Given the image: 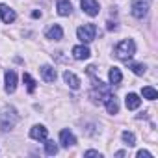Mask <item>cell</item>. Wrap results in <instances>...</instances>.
Listing matches in <instances>:
<instances>
[{
  "label": "cell",
  "instance_id": "obj_1",
  "mask_svg": "<svg viewBox=\"0 0 158 158\" xmlns=\"http://www.w3.org/2000/svg\"><path fill=\"white\" fill-rule=\"evenodd\" d=\"M19 121V114L15 108H4L2 112H0V132H8L11 130Z\"/></svg>",
  "mask_w": 158,
  "mask_h": 158
},
{
  "label": "cell",
  "instance_id": "obj_2",
  "mask_svg": "<svg viewBox=\"0 0 158 158\" xmlns=\"http://www.w3.org/2000/svg\"><path fill=\"white\" fill-rule=\"evenodd\" d=\"M136 54V45L132 39H123L117 47H115V56L123 61H128L132 56Z\"/></svg>",
  "mask_w": 158,
  "mask_h": 158
},
{
  "label": "cell",
  "instance_id": "obj_3",
  "mask_svg": "<svg viewBox=\"0 0 158 158\" xmlns=\"http://www.w3.org/2000/svg\"><path fill=\"white\" fill-rule=\"evenodd\" d=\"M93 91L89 93V97H91V101L95 102V104H102L104 101H106V97L110 95V86H106V84H102L101 80H95L93 78Z\"/></svg>",
  "mask_w": 158,
  "mask_h": 158
},
{
  "label": "cell",
  "instance_id": "obj_4",
  "mask_svg": "<svg viewBox=\"0 0 158 158\" xmlns=\"http://www.w3.org/2000/svg\"><path fill=\"white\" fill-rule=\"evenodd\" d=\"M76 35H78V39H80L82 43H89L97 35V26L93 23H88V24H84V26H80L76 30Z\"/></svg>",
  "mask_w": 158,
  "mask_h": 158
},
{
  "label": "cell",
  "instance_id": "obj_5",
  "mask_svg": "<svg viewBox=\"0 0 158 158\" xmlns=\"http://www.w3.org/2000/svg\"><path fill=\"white\" fill-rule=\"evenodd\" d=\"M130 10H132V15L136 19H143L147 15V11H149V2L147 0H134Z\"/></svg>",
  "mask_w": 158,
  "mask_h": 158
},
{
  "label": "cell",
  "instance_id": "obj_6",
  "mask_svg": "<svg viewBox=\"0 0 158 158\" xmlns=\"http://www.w3.org/2000/svg\"><path fill=\"white\" fill-rule=\"evenodd\" d=\"M80 6H82V10L89 17L99 15V2H97V0H80Z\"/></svg>",
  "mask_w": 158,
  "mask_h": 158
},
{
  "label": "cell",
  "instance_id": "obj_7",
  "mask_svg": "<svg viewBox=\"0 0 158 158\" xmlns=\"http://www.w3.org/2000/svg\"><path fill=\"white\" fill-rule=\"evenodd\" d=\"M0 19H2L6 24H10V23H13V21L17 19V15H15V11H13L11 8H8L6 4H0Z\"/></svg>",
  "mask_w": 158,
  "mask_h": 158
},
{
  "label": "cell",
  "instance_id": "obj_8",
  "mask_svg": "<svg viewBox=\"0 0 158 158\" xmlns=\"http://www.w3.org/2000/svg\"><path fill=\"white\" fill-rule=\"evenodd\" d=\"M4 78H6V91L13 93L17 89V74H15V71H6Z\"/></svg>",
  "mask_w": 158,
  "mask_h": 158
},
{
  "label": "cell",
  "instance_id": "obj_9",
  "mask_svg": "<svg viewBox=\"0 0 158 158\" xmlns=\"http://www.w3.org/2000/svg\"><path fill=\"white\" fill-rule=\"evenodd\" d=\"M63 80H65V84L71 89H78V88H80V78H78L74 73H71V71H65L63 73Z\"/></svg>",
  "mask_w": 158,
  "mask_h": 158
},
{
  "label": "cell",
  "instance_id": "obj_10",
  "mask_svg": "<svg viewBox=\"0 0 158 158\" xmlns=\"http://www.w3.org/2000/svg\"><path fill=\"white\" fill-rule=\"evenodd\" d=\"M45 35H47V39H50V41H60V39L63 37V30H61L60 24H52V26L45 32Z\"/></svg>",
  "mask_w": 158,
  "mask_h": 158
},
{
  "label": "cell",
  "instance_id": "obj_11",
  "mask_svg": "<svg viewBox=\"0 0 158 158\" xmlns=\"http://www.w3.org/2000/svg\"><path fill=\"white\" fill-rule=\"evenodd\" d=\"M91 56V50L86 47V45H78L73 48V58L74 60H88Z\"/></svg>",
  "mask_w": 158,
  "mask_h": 158
},
{
  "label": "cell",
  "instance_id": "obj_12",
  "mask_svg": "<svg viewBox=\"0 0 158 158\" xmlns=\"http://www.w3.org/2000/svg\"><path fill=\"white\" fill-rule=\"evenodd\" d=\"M41 76H43V80L45 82H48V84H52L54 80H56V69L54 67H50V65H43L41 67Z\"/></svg>",
  "mask_w": 158,
  "mask_h": 158
},
{
  "label": "cell",
  "instance_id": "obj_13",
  "mask_svg": "<svg viewBox=\"0 0 158 158\" xmlns=\"http://www.w3.org/2000/svg\"><path fill=\"white\" fill-rule=\"evenodd\" d=\"M30 138H32V139H37V141L47 139V128H45L43 125H35V127H32V130H30Z\"/></svg>",
  "mask_w": 158,
  "mask_h": 158
},
{
  "label": "cell",
  "instance_id": "obj_14",
  "mask_svg": "<svg viewBox=\"0 0 158 158\" xmlns=\"http://www.w3.org/2000/svg\"><path fill=\"white\" fill-rule=\"evenodd\" d=\"M60 141H61V145H63V147H73V145L76 143V138L73 136V132H71V130H67V128H65V130H61V132H60Z\"/></svg>",
  "mask_w": 158,
  "mask_h": 158
},
{
  "label": "cell",
  "instance_id": "obj_15",
  "mask_svg": "<svg viewBox=\"0 0 158 158\" xmlns=\"http://www.w3.org/2000/svg\"><path fill=\"white\" fill-rule=\"evenodd\" d=\"M56 8H58V13L63 17L71 15V11H73V6H71L69 0H56Z\"/></svg>",
  "mask_w": 158,
  "mask_h": 158
},
{
  "label": "cell",
  "instance_id": "obj_16",
  "mask_svg": "<svg viewBox=\"0 0 158 158\" xmlns=\"http://www.w3.org/2000/svg\"><path fill=\"white\" fill-rule=\"evenodd\" d=\"M125 104H127V108H128V110H136V108H139L141 99H139L136 93H128V95H127V99H125Z\"/></svg>",
  "mask_w": 158,
  "mask_h": 158
},
{
  "label": "cell",
  "instance_id": "obj_17",
  "mask_svg": "<svg viewBox=\"0 0 158 158\" xmlns=\"http://www.w3.org/2000/svg\"><path fill=\"white\" fill-rule=\"evenodd\" d=\"M104 104H106V110H108V114H117V112H119V102H117V99H115L112 93L106 97Z\"/></svg>",
  "mask_w": 158,
  "mask_h": 158
},
{
  "label": "cell",
  "instance_id": "obj_18",
  "mask_svg": "<svg viewBox=\"0 0 158 158\" xmlns=\"http://www.w3.org/2000/svg\"><path fill=\"white\" fill-rule=\"evenodd\" d=\"M108 78H110V84H112V86H117V84H121V80H123L121 69H117V67H112V69H110V73H108Z\"/></svg>",
  "mask_w": 158,
  "mask_h": 158
},
{
  "label": "cell",
  "instance_id": "obj_19",
  "mask_svg": "<svg viewBox=\"0 0 158 158\" xmlns=\"http://www.w3.org/2000/svg\"><path fill=\"white\" fill-rule=\"evenodd\" d=\"M23 82H24V86H26V91L28 93H34L35 91V80L28 74V73H24L23 74Z\"/></svg>",
  "mask_w": 158,
  "mask_h": 158
},
{
  "label": "cell",
  "instance_id": "obj_20",
  "mask_svg": "<svg viewBox=\"0 0 158 158\" xmlns=\"http://www.w3.org/2000/svg\"><path fill=\"white\" fill-rule=\"evenodd\" d=\"M141 93H143V97L149 99V101H156V99H158V91H156L154 88H151V86H145V88L141 89Z\"/></svg>",
  "mask_w": 158,
  "mask_h": 158
},
{
  "label": "cell",
  "instance_id": "obj_21",
  "mask_svg": "<svg viewBox=\"0 0 158 158\" xmlns=\"http://www.w3.org/2000/svg\"><path fill=\"white\" fill-rule=\"evenodd\" d=\"M121 138H123V141L128 145V147H134L136 145V136L132 134V132H128V130H125L123 134H121Z\"/></svg>",
  "mask_w": 158,
  "mask_h": 158
},
{
  "label": "cell",
  "instance_id": "obj_22",
  "mask_svg": "<svg viewBox=\"0 0 158 158\" xmlns=\"http://www.w3.org/2000/svg\"><path fill=\"white\" fill-rule=\"evenodd\" d=\"M128 67H130V69H132V73H134V74H138V76L145 74V65H143V63H130Z\"/></svg>",
  "mask_w": 158,
  "mask_h": 158
},
{
  "label": "cell",
  "instance_id": "obj_23",
  "mask_svg": "<svg viewBox=\"0 0 158 158\" xmlns=\"http://www.w3.org/2000/svg\"><path fill=\"white\" fill-rule=\"evenodd\" d=\"M45 151H47V154H50V156H52V154H56V152H58V145H56L54 141L47 139V141H45Z\"/></svg>",
  "mask_w": 158,
  "mask_h": 158
},
{
  "label": "cell",
  "instance_id": "obj_24",
  "mask_svg": "<svg viewBox=\"0 0 158 158\" xmlns=\"http://www.w3.org/2000/svg\"><path fill=\"white\" fill-rule=\"evenodd\" d=\"M152 154L149 151H138V158H151Z\"/></svg>",
  "mask_w": 158,
  "mask_h": 158
},
{
  "label": "cell",
  "instance_id": "obj_25",
  "mask_svg": "<svg viewBox=\"0 0 158 158\" xmlns=\"http://www.w3.org/2000/svg\"><path fill=\"white\" fill-rule=\"evenodd\" d=\"M106 28H108L110 32H112V30L115 32V30H117V24H115V23H112V21H108V23H106Z\"/></svg>",
  "mask_w": 158,
  "mask_h": 158
},
{
  "label": "cell",
  "instance_id": "obj_26",
  "mask_svg": "<svg viewBox=\"0 0 158 158\" xmlns=\"http://www.w3.org/2000/svg\"><path fill=\"white\" fill-rule=\"evenodd\" d=\"M84 154H86V156H99V158H101V152H99V151H86Z\"/></svg>",
  "mask_w": 158,
  "mask_h": 158
},
{
  "label": "cell",
  "instance_id": "obj_27",
  "mask_svg": "<svg viewBox=\"0 0 158 158\" xmlns=\"http://www.w3.org/2000/svg\"><path fill=\"white\" fill-rule=\"evenodd\" d=\"M32 17H34V19H37V17H41V11H34V13H32Z\"/></svg>",
  "mask_w": 158,
  "mask_h": 158
}]
</instances>
